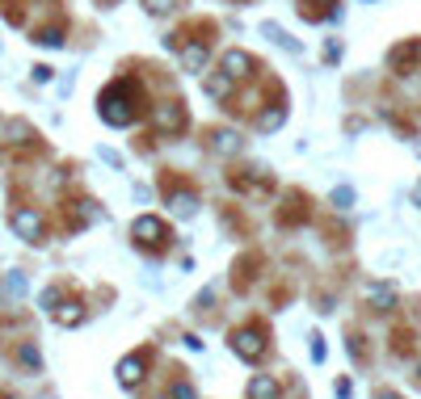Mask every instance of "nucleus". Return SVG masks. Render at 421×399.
Listing matches in <instances>:
<instances>
[{
  "instance_id": "6ab92c4d",
  "label": "nucleus",
  "mask_w": 421,
  "mask_h": 399,
  "mask_svg": "<svg viewBox=\"0 0 421 399\" xmlns=\"http://www.w3.org/2000/svg\"><path fill=\"white\" fill-rule=\"evenodd\" d=\"M173 399H194V387H190V383H177V387H173Z\"/></svg>"
},
{
  "instance_id": "6e6552de",
  "label": "nucleus",
  "mask_w": 421,
  "mask_h": 399,
  "mask_svg": "<svg viewBox=\"0 0 421 399\" xmlns=\"http://www.w3.org/2000/svg\"><path fill=\"white\" fill-rule=\"evenodd\" d=\"M51 316H55V324L76 328V324L84 320V307H80V303H59V307H51Z\"/></svg>"
},
{
  "instance_id": "412c9836",
  "label": "nucleus",
  "mask_w": 421,
  "mask_h": 399,
  "mask_svg": "<svg viewBox=\"0 0 421 399\" xmlns=\"http://www.w3.org/2000/svg\"><path fill=\"white\" fill-rule=\"evenodd\" d=\"M380 399H401V395H380Z\"/></svg>"
},
{
  "instance_id": "f3484780",
  "label": "nucleus",
  "mask_w": 421,
  "mask_h": 399,
  "mask_svg": "<svg viewBox=\"0 0 421 399\" xmlns=\"http://www.w3.org/2000/svg\"><path fill=\"white\" fill-rule=\"evenodd\" d=\"M38 42H42V46H59L63 38H59V29H46V34H38Z\"/></svg>"
},
{
  "instance_id": "0eeeda50",
  "label": "nucleus",
  "mask_w": 421,
  "mask_h": 399,
  "mask_svg": "<svg viewBox=\"0 0 421 399\" xmlns=\"http://www.w3.org/2000/svg\"><path fill=\"white\" fill-rule=\"evenodd\" d=\"M224 72H228L232 80H245V76L253 72V59H249L245 50H228V55H224Z\"/></svg>"
},
{
  "instance_id": "9d476101",
  "label": "nucleus",
  "mask_w": 421,
  "mask_h": 399,
  "mask_svg": "<svg viewBox=\"0 0 421 399\" xmlns=\"http://www.w3.org/2000/svg\"><path fill=\"white\" fill-rule=\"evenodd\" d=\"M207 93H211L215 101L232 97V76H228V72H211V76H207Z\"/></svg>"
},
{
  "instance_id": "39448f33",
  "label": "nucleus",
  "mask_w": 421,
  "mask_h": 399,
  "mask_svg": "<svg viewBox=\"0 0 421 399\" xmlns=\"http://www.w3.org/2000/svg\"><path fill=\"white\" fill-rule=\"evenodd\" d=\"M186 126V114H181V105L177 101H169V105H156V130H164V135H177Z\"/></svg>"
},
{
  "instance_id": "2eb2a0df",
  "label": "nucleus",
  "mask_w": 421,
  "mask_h": 399,
  "mask_svg": "<svg viewBox=\"0 0 421 399\" xmlns=\"http://www.w3.org/2000/svg\"><path fill=\"white\" fill-rule=\"evenodd\" d=\"M211 147H215V151H228V156H232V151H240V139H236V135H232V130H219V135H215V143H211Z\"/></svg>"
},
{
  "instance_id": "aec40b11",
  "label": "nucleus",
  "mask_w": 421,
  "mask_h": 399,
  "mask_svg": "<svg viewBox=\"0 0 421 399\" xmlns=\"http://www.w3.org/2000/svg\"><path fill=\"white\" fill-rule=\"evenodd\" d=\"M8 290H13V295H25V278H21V273H13V278H8Z\"/></svg>"
},
{
  "instance_id": "7ed1b4c3",
  "label": "nucleus",
  "mask_w": 421,
  "mask_h": 399,
  "mask_svg": "<svg viewBox=\"0 0 421 399\" xmlns=\"http://www.w3.org/2000/svg\"><path fill=\"white\" fill-rule=\"evenodd\" d=\"M13 231L30 244H42V215L38 210H17L13 215Z\"/></svg>"
},
{
  "instance_id": "423d86ee",
  "label": "nucleus",
  "mask_w": 421,
  "mask_h": 399,
  "mask_svg": "<svg viewBox=\"0 0 421 399\" xmlns=\"http://www.w3.org/2000/svg\"><path fill=\"white\" fill-rule=\"evenodd\" d=\"M143 366H148V358H143V353L127 358V362L118 366V383H122V387H139V383H143Z\"/></svg>"
},
{
  "instance_id": "f03ea898",
  "label": "nucleus",
  "mask_w": 421,
  "mask_h": 399,
  "mask_svg": "<svg viewBox=\"0 0 421 399\" xmlns=\"http://www.w3.org/2000/svg\"><path fill=\"white\" fill-rule=\"evenodd\" d=\"M232 349H236V358L257 362V358L266 353V332H261V328H240V332L232 337Z\"/></svg>"
},
{
  "instance_id": "ddd939ff",
  "label": "nucleus",
  "mask_w": 421,
  "mask_h": 399,
  "mask_svg": "<svg viewBox=\"0 0 421 399\" xmlns=\"http://www.w3.org/2000/svg\"><path fill=\"white\" fill-rule=\"evenodd\" d=\"M417 55H421V38H413V42H405V46L392 50V67H409Z\"/></svg>"
},
{
  "instance_id": "dca6fc26",
  "label": "nucleus",
  "mask_w": 421,
  "mask_h": 399,
  "mask_svg": "<svg viewBox=\"0 0 421 399\" xmlns=\"http://www.w3.org/2000/svg\"><path fill=\"white\" fill-rule=\"evenodd\" d=\"M371 303H375V311H388V303H392V290L375 286V290H371Z\"/></svg>"
},
{
  "instance_id": "9b49d317",
  "label": "nucleus",
  "mask_w": 421,
  "mask_h": 399,
  "mask_svg": "<svg viewBox=\"0 0 421 399\" xmlns=\"http://www.w3.org/2000/svg\"><path fill=\"white\" fill-rule=\"evenodd\" d=\"M283 122H287V105H270V109L257 118V130H261V135H270V130H278Z\"/></svg>"
},
{
  "instance_id": "f257e3e1",
  "label": "nucleus",
  "mask_w": 421,
  "mask_h": 399,
  "mask_svg": "<svg viewBox=\"0 0 421 399\" xmlns=\"http://www.w3.org/2000/svg\"><path fill=\"white\" fill-rule=\"evenodd\" d=\"M101 118H105L110 126H131L135 109H131V97L122 93V84H110V88L101 93Z\"/></svg>"
},
{
  "instance_id": "4be33fe9",
  "label": "nucleus",
  "mask_w": 421,
  "mask_h": 399,
  "mask_svg": "<svg viewBox=\"0 0 421 399\" xmlns=\"http://www.w3.org/2000/svg\"><path fill=\"white\" fill-rule=\"evenodd\" d=\"M417 383H421V374H417Z\"/></svg>"
},
{
  "instance_id": "1a4fd4ad",
  "label": "nucleus",
  "mask_w": 421,
  "mask_h": 399,
  "mask_svg": "<svg viewBox=\"0 0 421 399\" xmlns=\"http://www.w3.org/2000/svg\"><path fill=\"white\" fill-rule=\"evenodd\" d=\"M283 395V387L270 379V374H257L253 383H249V399H278Z\"/></svg>"
},
{
  "instance_id": "4468645a",
  "label": "nucleus",
  "mask_w": 421,
  "mask_h": 399,
  "mask_svg": "<svg viewBox=\"0 0 421 399\" xmlns=\"http://www.w3.org/2000/svg\"><path fill=\"white\" fill-rule=\"evenodd\" d=\"M169 206H173V215H194V210H198V198H194V194H173Z\"/></svg>"
},
{
  "instance_id": "f8f14e48",
  "label": "nucleus",
  "mask_w": 421,
  "mask_h": 399,
  "mask_svg": "<svg viewBox=\"0 0 421 399\" xmlns=\"http://www.w3.org/2000/svg\"><path fill=\"white\" fill-rule=\"evenodd\" d=\"M181 63H186V72H202V67H207V46H202V42L186 46V50H181Z\"/></svg>"
},
{
  "instance_id": "20e7f679",
  "label": "nucleus",
  "mask_w": 421,
  "mask_h": 399,
  "mask_svg": "<svg viewBox=\"0 0 421 399\" xmlns=\"http://www.w3.org/2000/svg\"><path fill=\"white\" fill-rule=\"evenodd\" d=\"M131 236H135L139 244H148V248H152V244H164V236H169V231H164V223H160V219H152V215H143V219H135V227H131Z\"/></svg>"
},
{
  "instance_id": "a211bd4d",
  "label": "nucleus",
  "mask_w": 421,
  "mask_h": 399,
  "mask_svg": "<svg viewBox=\"0 0 421 399\" xmlns=\"http://www.w3.org/2000/svg\"><path fill=\"white\" fill-rule=\"evenodd\" d=\"M143 4H148V8H152V13H169V8H173V4H177V0H143Z\"/></svg>"
}]
</instances>
